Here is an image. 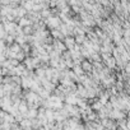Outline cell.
<instances>
[{
  "label": "cell",
  "instance_id": "cell-2",
  "mask_svg": "<svg viewBox=\"0 0 130 130\" xmlns=\"http://www.w3.org/2000/svg\"><path fill=\"white\" fill-rule=\"evenodd\" d=\"M22 28V33L24 36H35L36 35V28L33 24H28V26H24V27H21Z\"/></svg>",
  "mask_w": 130,
  "mask_h": 130
},
{
  "label": "cell",
  "instance_id": "cell-1",
  "mask_svg": "<svg viewBox=\"0 0 130 130\" xmlns=\"http://www.w3.org/2000/svg\"><path fill=\"white\" fill-rule=\"evenodd\" d=\"M79 65L82 67V69L87 73V74H91L93 73V69H94V65H93V61L89 59V57H84L80 60Z\"/></svg>",
  "mask_w": 130,
  "mask_h": 130
}]
</instances>
